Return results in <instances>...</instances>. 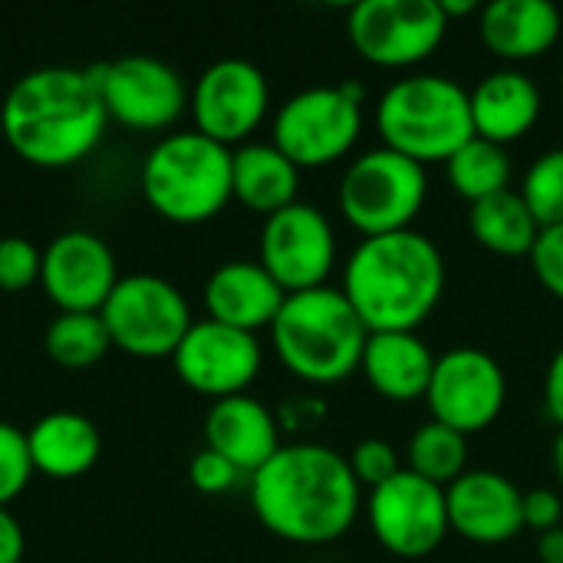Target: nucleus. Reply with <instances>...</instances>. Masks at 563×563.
I'll list each match as a JSON object with an SVG mask.
<instances>
[{
	"mask_svg": "<svg viewBox=\"0 0 563 563\" xmlns=\"http://www.w3.org/2000/svg\"><path fill=\"white\" fill-rule=\"evenodd\" d=\"M251 508L257 521L290 544H330L360 515V482L350 459L327 445H280L251 475Z\"/></svg>",
	"mask_w": 563,
	"mask_h": 563,
	"instance_id": "f257e3e1",
	"label": "nucleus"
},
{
	"mask_svg": "<svg viewBox=\"0 0 563 563\" xmlns=\"http://www.w3.org/2000/svg\"><path fill=\"white\" fill-rule=\"evenodd\" d=\"M0 129L26 165L69 168L96 152L109 129V112L89 69L40 66L7 89Z\"/></svg>",
	"mask_w": 563,
	"mask_h": 563,
	"instance_id": "f03ea898",
	"label": "nucleus"
},
{
	"mask_svg": "<svg viewBox=\"0 0 563 563\" xmlns=\"http://www.w3.org/2000/svg\"><path fill=\"white\" fill-rule=\"evenodd\" d=\"M340 290L369 333H416L442 300L445 261L432 238L412 228L363 238L343 267Z\"/></svg>",
	"mask_w": 563,
	"mask_h": 563,
	"instance_id": "7ed1b4c3",
	"label": "nucleus"
},
{
	"mask_svg": "<svg viewBox=\"0 0 563 563\" xmlns=\"http://www.w3.org/2000/svg\"><path fill=\"white\" fill-rule=\"evenodd\" d=\"M271 336L287 373L313 386H333L360 369L369 330L343 290L317 287L287 294Z\"/></svg>",
	"mask_w": 563,
	"mask_h": 563,
	"instance_id": "20e7f679",
	"label": "nucleus"
},
{
	"mask_svg": "<svg viewBox=\"0 0 563 563\" xmlns=\"http://www.w3.org/2000/svg\"><path fill=\"white\" fill-rule=\"evenodd\" d=\"M148 208L172 224L218 218L231 191V148L201 132H172L152 145L139 175Z\"/></svg>",
	"mask_w": 563,
	"mask_h": 563,
	"instance_id": "39448f33",
	"label": "nucleus"
},
{
	"mask_svg": "<svg viewBox=\"0 0 563 563\" xmlns=\"http://www.w3.org/2000/svg\"><path fill=\"white\" fill-rule=\"evenodd\" d=\"M376 125L386 148L419 165L449 162L468 139H475L468 89L439 73L393 82L376 106Z\"/></svg>",
	"mask_w": 563,
	"mask_h": 563,
	"instance_id": "423d86ee",
	"label": "nucleus"
},
{
	"mask_svg": "<svg viewBox=\"0 0 563 563\" xmlns=\"http://www.w3.org/2000/svg\"><path fill=\"white\" fill-rule=\"evenodd\" d=\"M426 165L383 145L350 162L340 178L336 201L343 218L363 238H379L409 231L426 205Z\"/></svg>",
	"mask_w": 563,
	"mask_h": 563,
	"instance_id": "0eeeda50",
	"label": "nucleus"
},
{
	"mask_svg": "<svg viewBox=\"0 0 563 563\" xmlns=\"http://www.w3.org/2000/svg\"><path fill=\"white\" fill-rule=\"evenodd\" d=\"M363 132V86H310L274 115V145L297 168H323L343 158Z\"/></svg>",
	"mask_w": 563,
	"mask_h": 563,
	"instance_id": "6e6552de",
	"label": "nucleus"
},
{
	"mask_svg": "<svg viewBox=\"0 0 563 563\" xmlns=\"http://www.w3.org/2000/svg\"><path fill=\"white\" fill-rule=\"evenodd\" d=\"M115 350L139 360L175 356L178 343L191 330V307L185 294L155 274L119 277L115 290L99 310Z\"/></svg>",
	"mask_w": 563,
	"mask_h": 563,
	"instance_id": "1a4fd4ad",
	"label": "nucleus"
},
{
	"mask_svg": "<svg viewBox=\"0 0 563 563\" xmlns=\"http://www.w3.org/2000/svg\"><path fill=\"white\" fill-rule=\"evenodd\" d=\"M92 82L109 112V122H119L135 132L172 129L188 109L185 79L162 59L148 53H125L102 66H92Z\"/></svg>",
	"mask_w": 563,
	"mask_h": 563,
	"instance_id": "9d476101",
	"label": "nucleus"
},
{
	"mask_svg": "<svg viewBox=\"0 0 563 563\" xmlns=\"http://www.w3.org/2000/svg\"><path fill=\"white\" fill-rule=\"evenodd\" d=\"M449 30L439 0H360L346 33L356 53L376 66H412L432 56Z\"/></svg>",
	"mask_w": 563,
	"mask_h": 563,
	"instance_id": "9b49d317",
	"label": "nucleus"
},
{
	"mask_svg": "<svg viewBox=\"0 0 563 563\" xmlns=\"http://www.w3.org/2000/svg\"><path fill=\"white\" fill-rule=\"evenodd\" d=\"M366 518L373 538L393 558H406V561L429 558L452 531L445 488L419 478L409 468H402L396 478L369 492Z\"/></svg>",
	"mask_w": 563,
	"mask_h": 563,
	"instance_id": "f8f14e48",
	"label": "nucleus"
},
{
	"mask_svg": "<svg viewBox=\"0 0 563 563\" xmlns=\"http://www.w3.org/2000/svg\"><path fill=\"white\" fill-rule=\"evenodd\" d=\"M336 264L333 224L317 205L294 201L264 218L261 228V267L284 287V294H303L327 287Z\"/></svg>",
	"mask_w": 563,
	"mask_h": 563,
	"instance_id": "ddd939ff",
	"label": "nucleus"
},
{
	"mask_svg": "<svg viewBox=\"0 0 563 563\" xmlns=\"http://www.w3.org/2000/svg\"><path fill=\"white\" fill-rule=\"evenodd\" d=\"M508 399V379L498 360L475 346L449 350L435 360L432 383L426 393V402L432 409V419L472 435L488 429Z\"/></svg>",
	"mask_w": 563,
	"mask_h": 563,
	"instance_id": "4468645a",
	"label": "nucleus"
},
{
	"mask_svg": "<svg viewBox=\"0 0 563 563\" xmlns=\"http://www.w3.org/2000/svg\"><path fill=\"white\" fill-rule=\"evenodd\" d=\"M267 106H271L267 76L261 73V66L238 56L211 63L188 92L195 132L228 148L244 142L264 122Z\"/></svg>",
	"mask_w": 563,
	"mask_h": 563,
	"instance_id": "2eb2a0df",
	"label": "nucleus"
},
{
	"mask_svg": "<svg viewBox=\"0 0 563 563\" xmlns=\"http://www.w3.org/2000/svg\"><path fill=\"white\" fill-rule=\"evenodd\" d=\"M172 363L188 389L211 396L218 402V399L244 396V389L261 373L264 353L254 333L214 320H195L185 340L178 343Z\"/></svg>",
	"mask_w": 563,
	"mask_h": 563,
	"instance_id": "dca6fc26",
	"label": "nucleus"
},
{
	"mask_svg": "<svg viewBox=\"0 0 563 563\" xmlns=\"http://www.w3.org/2000/svg\"><path fill=\"white\" fill-rule=\"evenodd\" d=\"M115 284V257L99 234L63 231L43 247L40 287L59 313H99Z\"/></svg>",
	"mask_w": 563,
	"mask_h": 563,
	"instance_id": "f3484780",
	"label": "nucleus"
},
{
	"mask_svg": "<svg viewBox=\"0 0 563 563\" xmlns=\"http://www.w3.org/2000/svg\"><path fill=\"white\" fill-rule=\"evenodd\" d=\"M445 501L452 531L475 544H505L525 531V492L498 472H465Z\"/></svg>",
	"mask_w": 563,
	"mask_h": 563,
	"instance_id": "a211bd4d",
	"label": "nucleus"
},
{
	"mask_svg": "<svg viewBox=\"0 0 563 563\" xmlns=\"http://www.w3.org/2000/svg\"><path fill=\"white\" fill-rule=\"evenodd\" d=\"M284 300V287L261 267V261H228L205 284L208 320L244 333L271 327Z\"/></svg>",
	"mask_w": 563,
	"mask_h": 563,
	"instance_id": "6ab92c4d",
	"label": "nucleus"
},
{
	"mask_svg": "<svg viewBox=\"0 0 563 563\" xmlns=\"http://www.w3.org/2000/svg\"><path fill=\"white\" fill-rule=\"evenodd\" d=\"M205 449L224 455L241 475H254L280 452V429L264 402L231 396L211 402L205 416Z\"/></svg>",
	"mask_w": 563,
	"mask_h": 563,
	"instance_id": "aec40b11",
	"label": "nucleus"
},
{
	"mask_svg": "<svg viewBox=\"0 0 563 563\" xmlns=\"http://www.w3.org/2000/svg\"><path fill=\"white\" fill-rule=\"evenodd\" d=\"M561 26V10L551 0H492L478 13L485 46L508 63L544 56L558 43Z\"/></svg>",
	"mask_w": 563,
	"mask_h": 563,
	"instance_id": "412c9836",
	"label": "nucleus"
},
{
	"mask_svg": "<svg viewBox=\"0 0 563 563\" xmlns=\"http://www.w3.org/2000/svg\"><path fill=\"white\" fill-rule=\"evenodd\" d=\"M472 125L478 139L495 145L518 142L541 115V89L521 69H495L472 92Z\"/></svg>",
	"mask_w": 563,
	"mask_h": 563,
	"instance_id": "4be33fe9",
	"label": "nucleus"
},
{
	"mask_svg": "<svg viewBox=\"0 0 563 563\" xmlns=\"http://www.w3.org/2000/svg\"><path fill=\"white\" fill-rule=\"evenodd\" d=\"M435 360L439 356H432V350L419 333L393 330V333H369L360 369L383 399L412 402V399H426Z\"/></svg>",
	"mask_w": 563,
	"mask_h": 563,
	"instance_id": "5701e85b",
	"label": "nucleus"
},
{
	"mask_svg": "<svg viewBox=\"0 0 563 563\" xmlns=\"http://www.w3.org/2000/svg\"><path fill=\"white\" fill-rule=\"evenodd\" d=\"M33 472L53 482L82 478L102 455V435L92 419L79 412H46L26 429Z\"/></svg>",
	"mask_w": 563,
	"mask_h": 563,
	"instance_id": "b1692460",
	"label": "nucleus"
},
{
	"mask_svg": "<svg viewBox=\"0 0 563 563\" xmlns=\"http://www.w3.org/2000/svg\"><path fill=\"white\" fill-rule=\"evenodd\" d=\"M300 168L274 142H244L231 152V191L244 208L271 218L297 201Z\"/></svg>",
	"mask_w": 563,
	"mask_h": 563,
	"instance_id": "393cba45",
	"label": "nucleus"
},
{
	"mask_svg": "<svg viewBox=\"0 0 563 563\" xmlns=\"http://www.w3.org/2000/svg\"><path fill=\"white\" fill-rule=\"evenodd\" d=\"M468 228H472V238L485 251L501 254V257H531L534 241L541 234L525 198L511 188L485 201H475L468 211Z\"/></svg>",
	"mask_w": 563,
	"mask_h": 563,
	"instance_id": "a878e982",
	"label": "nucleus"
},
{
	"mask_svg": "<svg viewBox=\"0 0 563 563\" xmlns=\"http://www.w3.org/2000/svg\"><path fill=\"white\" fill-rule=\"evenodd\" d=\"M445 175H449L452 191L475 205L498 191H508L511 158H508L505 145H495V142L475 135L445 162Z\"/></svg>",
	"mask_w": 563,
	"mask_h": 563,
	"instance_id": "bb28decb",
	"label": "nucleus"
},
{
	"mask_svg": "<svg viewBox=\"0 0 563 563\" xmlns=\"http://www.w3.org/2000/svg\"><path fill=\"white\" fill-rule=\"evenodd\" d=\"M46 356L63 369H89L109 350V330L99 313H56L43 333Z\"/></svg>",
	"mask_w": 563,
	"mask_h": 563,
	"instance_id": "cd10ccee",
	"label": "nucleus"
},
{
	"mask_svg": "<svg viewBox=\"0 0 563 563\" xmlns=\"http://www.w3.org/2000/svg\"><path fill=\"white\" fill-rule=\"evenodd\" d=\"M468 435L442 426V422H426L412 442H409V472H416L419 478L449 488L452 482H459L465 475V462H468Z\"/></svg>",
	"mask_w": 563,
	"mask_h": 563,
	"instance_id": "c85d7f7f",
	"label": "nucleus"
},
{
	"mask_svg": "<svg viewBox=\"0 0 563 563\" xmlns=\"http://www.w3.org/2000/svg\"><path fill=\"white\" fill-rule=\"evenodd\" d=\"M518 195L525 198L538 228L563 224V148H551L531 162Z\"/></svg>",
	"mask_w": 563,
	"mask_h": 563,
	"instance_id": "c756f323",
	"label": "nucleus"
},
{
	"mask_svg": "<svg viewBox=\"0 0 563 563\" xmlns=\"http://www.w3.org/2000/svg\"><path fill=\"white\" fill-rule=\"evenodd\" d=\"M33 475L36 472L30 462L26 432L10 422H0V508H10V501L23 495Z\"/></svg>",
	"mask_w": 563,
	"mask_h": 563,
	"instance_id": "7c9ffc66",
	"label": "nucleus"
},
{
	"mask_svg": "<svg viewBox=\"0 0 563 563\" xmlns=\"http://www.w3.org/2000/svg\"><path fill=\"white\" fill-rule=\"evenodd\" d=\"M43 251L26 238H0V290L3 294H23L33 284H40Z\"/></svg>",
	"mask_w": 563,
	"mask_h": 563,
	"instance_id": "2f4dec72",
	"label": "nucleus"
},
{
	"mask_svg": "<svg viewBox=\"0 0 563 563\" xmlns=\"http://www.w3.org/2000/svg\"><path fill=\"white\" fill-rule=\"evenodd\" d=\"M350 468H353L356 482L366 485L369 492L386 485L389 478H396L402 472L399 455L386 439H363L350 455Z\"/></svg>",
	"mask_w": 563,
	"mask_h": 563,
	"instance_id": "473e14b6",
	"label": "nucleus"
},
{
	"mask_svg": "<svg viewBox=\"0 0 563 563\" xmlns=\"http://www.w3.org/2000/svg\"><path fill=\"white\" fill-rule=\"evenodd\" d=\"M531 267H534V277L544 284V290L563 300V224L541 228L534 251H531Z\"/></svg>",
	"mask_w": 563,
	"mask_h": 563,
	"instance_id": "72a5a7b5",
	"label": "nucleus"
},
{
	"mask_svg": "<svg viewBox=\"0 0 563 563\" xmlns=\"http://www.w3.org/2000/svg\"><path fill=\"white\" fill-rule=\"evenodd\" d=\"M188 478L201 495H224V492H231L238 485L241 472L224 455H218L211 449H201L188 465Z\"/></svg>",
	"mask_w": 563,
	"mask_h": 563,
	"instance_id": "f704fd0d",
	"label": "nucleus"
},
{
	"mask_svg": "<svg viewBox=\"0 0 563 563\" xmlns=\"http://www.w3.org/2000/svg\"><path fill=\"white\" fill-rule=\"evenodd\" d=\"M561 521L563 501L558 492H551V488L525 492V528H534L538 534H548V531L561 528Z\"/></svg>",
	"mask_w": 563,
	"mask_h": 563,
	"instance_id": "c9c22d12",
	"label": "nucleus"
},
{
	"mask_svg": "<svg viewBox=\"0 0 563 563\" xmlns=\"http://www.w3.org/2000/svg\"><path fill=\"white\" fill-rule=\"evenodd\" d=\"M26 554V538L10 508H0V563H20Z\"/></svg>",
	"mask_w": 563,
	"mask_h": 563,
	"instance_id": "e433bc0d",
	"label": "nucleus"
},
{
	"mask_svg": "<svg viewBox=\"0 0 563 563\" xmlns=\"http://www.w3.org/2000/svg\"><path fill=\"white\" fill-rule=\"evenodd\" d=\"M544 406H548V416L563 429V346L554 353L548 376H544Z\"/></svg>",
	"mask_w": 563,
	"mask_h": 563,
	"instance_id": "4c0bfd02",
	"label": "nucleus"
},
{
	"mask_svg": "<svg viewBox=\"0 0 563 563\" xmlns=\"http://www.w3.org/2000/svg\"><path fill=\"white\" fill-rule=\"evenodd\" d=\"M538 558L544 563H563V525L554 528V531H548V534H541Z\"/></svg>",
	"mask_w": 563,
	"mask_h": 563,
	"instance_id": "58836bf2",
	"label": "nucleus"
},
{
	"mask_svg": "<svg viewBox=\"0 0 563 563\" xmlns=\"http://www.w3.org/2000/svg\"><path fill=\"white\" fill-rule=\"evenodd\" d=\"M442 3V13L452 20V16H465V13H482V3L478 0H439Z\"/></svg>",
	"mask_w": 563,
	"mask_h": 563,
	"instance_id": "ea45409f",
	"label": "nucleus"
},
{
	"mask_svg": "<svg viewBox=\"0 0 563 563\" xmlns=\"http://www.w3.org/2000/svg\"><path fill=\"white\" fill-rule=\"evenodd\" d=\"M554 472H558V478L563 482V429L561 435H558V442H554Z\"/></svg>",
	"mask_w": 563,
	"mask_h": 563,
	"instance_id": "a19ab883",
	"label": "nucleus"
},
{
	"mask_svg": "<svg viewBox=\"0 0 563 563\" xmlns=\"http://www.w3.org/2000/svg\"><path fill=\"white\" fill-rule=\"evenodd\" d=\"M561 92H563V69H561Z\"/></svg>",
	"mask_w": 563,
	"mask_h": 563,
	"instance_id": "79ce46f5",
	"label": "nucleus"
}]
</instances>
